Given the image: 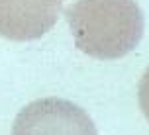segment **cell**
Segmentation results:
<instances>
[{
  "instance_id": "6da1fadb",
  "label": "cell",
  "mask_w": 149,
  "mask_h": 135,
  "mask_svg": "<svg viewBox=\"0 0 149 135\" xmlns=\"http://www.w3.org/2000/svg\"><path fill=\"white\" fill-rule=\"evenodd\" d=\"M65 18L77 49L102 61L132 53L145 30L135 0H77L65 10Z\"/></svg>"
},
{
  "instance_id": "7a4b0ae2",
  "label": "cell",
  "mask_w": 149,
  "mask_h": 135,
  "mask_svg": "<svg viewBox=\"0 0 149 135\" xmlns=\"http://www.w3.org/2000/svg\"><path fill=\"white\" fill-rule=\"evenodd\" d=\"M12 135H98V131L81 106L63 98H39L18 112Z\"/></svg>"
},
{
  "instance_id": "3957f363",
  "label": "cell",
  "mask_w": 149,
  "mask_h": 135,
  "mask_svg": "<svg viewBox=\"0 0 149 135\" xmlns=\"http://www.w3.org/2000/svg\"><path fill=\"white\" fill-rule=\"evenodd\" d=\"M63 0H0V37L33 41L57 24Z\"/></svg>"
},
{
  "instance_id": "277c9868",
  "label": "cell",
  "mask_w": 149,
  "mask_h": 135,
  "mask_svg": "<svg viewBox=\"0 0 149 135\" xmlns=\"http://www.w3.org/2000/svg\"><path fill=\"white\" fill-rule=\"evenodd\" d=\"M137 102H139L143 116L149 121V67L145 69V73L141 75L139 84H137Z\"/></svg>"
}]
</instances>
